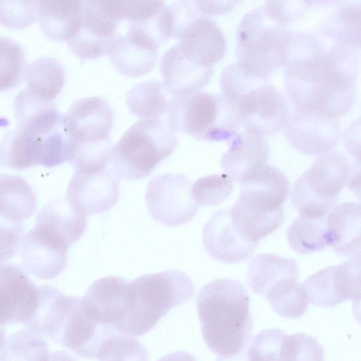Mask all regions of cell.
<instances>
[{
	"mask_svg": "<svg viewBox=\"0 0 361 361\" xmlns=\"http://www.w3.org/2000/svg\"><path fill=\"white\" fill-rule=\"evenodd\" d=\"M285 85L295 111L338 118L353 107L357 93L356 49L334 43L324 49L309 35L293 37Z\"/></svg>",
	"mask_w": 361,
	"mask_h": 361,
	"instance_id": "1",
	"label": "cell"
},
{
	"mask_svg": "<svg viewBox=\"0 0 361 361\" xmlns=\"http://www.w3.org/2000/svg\"><path fill=\"white\" fill-rule=\"evenodd\" d=\"M197 309L207 347L220 357L241 353L253 329L247 289L238 281L218 279L200 290Z\"/></svg>",
	"mask_w": 361,
	"mask_h": 361,
	"instance_id": "2",
	"label": "cell"
},
{
	"mask_svg": "<svg viewBox=\"0 0 361 361\" xmlns=\"http://www.w3.org/2000/svg\"><path fill=\"white\" fill-rule=\"evenodd\" d=\"M190 277L178 269L141 276L128 283L118 334L141 336L172 309L192 298Z\"/></svg>",
	"mask_w": 361,
	"mask_h": 361,
	"instance_id": "3",
	"label": "cell"
},
{
	"mask_svg": "<svg viewBox=\"0 0 361 361\" xmlns=\"http://www.w3.org/2000/svg\"><path fill=\"white\" fill-rule=\"evenodd\" d=\"M220 85L222 94L232 106L242 127L263 137L283 128L290 115L288 104L264 78L235 63L222 71Z\"/></svg>",
	"mask_w": 361,
	"mask_h": 361,
	"instance_id": "4",
	"label": "cell"
},
{
	"mask_svg": "<svg viewBox=\"0 0 361 361\" xmlns=\"http://www.w3.org/2000/svg\"><path fill=\"white\" fill-rule=\"evenodd\" d=\"M240 188L229 209L230 218L241 237L258 244L282 224L289 182L280 169L266 165L254 178L241 183Z\"/></svg>",
	"mask_w": 361,
	"mask_h": 361,
	"instance_id": "5",
	"label": "cell"
},
{
	"mask_svg": "<svg viewBox=\"0 0 361 361\" xmlns=\"http://www.w3.org/2000/svg\"><path fill=\"white\" fill-rule=\"evenodd\" d=\"M288 25L264 5L245 14L236 32L237 63L264 79L285 65L293 36Z\"/></svg>",
	"mask_w": 361,
	"mask_h": 361,
	"instance_id": "6",
	"label": "cell"
},
{
	"mask_svg": "<svg viewBox=\"0 0 361 361\" xmlns=\"http://www.w3.org/2000/svg\"><path fill=\"white\" fill-rule=\"evenodd\" d=\"M65 120L71 139L69 162L80 171H99L110 164L114 115L106 100L97 96L75 101Z\"/></svg>",
	"mask_w": 361,
	"mask_h": 361,
	"instance_id": "7",
	"label": "cell"
},
{
	"mask_svg": "<svg viewBox=\"0 0 361 361\" xmlns=\"http://www.w3.org/2000/svg\"><path fill=\"white\" fill-rule=\"evenodd\" d=\"M178 144L176 132L166 120L140 119L113 146L111 169L118 178L135 180L149 176Z\"/></svg>",
	"mask_w": 361,
	"mask_h": 361,
	"instance_id": "8",
	"label": "cell"
},
{
	"mask_svg": "<svg viewBox=\"0 0 361 361\" xmlns=\"http://www.w3.org/2000/svg\"><path fill=\"white\" fill-rule=\"evenodd\" d=\"M166 121L176 131L203 141H228L241 124L222 94L197 91L171 97Z\"/></svg>",
	"mask_w": 361,
	"mask_h": 361,
	"instance_id": "9",
	"label": "cell"
},
{
	"mask_svg": "<svg viewBox=\"0 0 361 361\" xmlns=\"http://www.w3.org/2000/svg\"><path fill=\"white\" fill-rule=\"evenodd\" d=\"M359 168L340 152L332 151L318 157L295 182L291 192L293 205L300 216L324 219L335 207L340 192Z\"/></svg>",
	"mask_w": 361,
	"mask_h": 361,
	"instance_id": "10",
	"label": "cell"
},
{
	"mask_svg": "<svg viewBox=\"0 0 361 361\" xmlns=\"http://www.w3.org/2000/svg\"><path fill=\"white\" fill-rule=\"evenodd\" d=\"M70 157L71 137L64 115L57 127L47 135L18 126L0 141V161L12 169L39 165L51 168L69 161Z\"/></svg>",
	"mask_w": 361,
	"mask_h": 361,
	"instance_id": "11",
	"label": "cell"
},
{
	"mask_svg": "<svg viewBox=\"0 0 361 361\" xmlns=\"http://www.w3.org/2000/svg\"><path fill=\"white\" fill-rule=\"evenodd\" d=\"M121 22L119 1H82L80 28L69 49L82 61L107 55Z\"/></svg>",
	"mask_w": 361,
	"mask_h": 361,
	"instance_id": "12",
	"label": "cell"
},
{
	"mask_svg": "<svg viewBox=\"0 0 361 361\" xmlns=\"http://www.w3.org/2000/svg\"><path fill=\"white\" fill-rule=\"evenodd\" d=\"M145 199L152 219L169 226L190 222L199 210L190 180L180 173H164L152 178Z\"/></svg>",
	"mask_w": 361,
	"mask_h": 361,
	"instance_id": "13",
	"label": "cell"
},
{
	"mask_svg": "<svg viewBox=\"0 0 361 361\" xmlns=\"http://www.w3.org/2000/svg\"><path fill=\"white\" fill-rule=\"evenodd\" d=\"M360 253L342 264L319 270L302 284L309 301L317 306L334 307L360 298Z\"/></svg>",
	"mask_w": 361,
	"mask_h": 361,
	"instance_id": "14",
	"label": "cell"
},
{
	"mask_svg": "<svg viewBox=\"0 0 361 361\" xmlns=\"http://www.w3.org/2000/svg\"><path fill=\"white\" fill-rule=\"evenodd\" d=\"M288 144L308 156H322L334 150L340 135L338 118L317 112L295 111L283 128Z\"/></svg>",
	"mask_w": 361,
	"mask_h": 361,
	"instance_id": "15",
	"label": "cell"
},
{
	"mask_svg": "<svg viewBox=\"0 0 361 361\" xmlns=\"http://www.w3.org/2000/svg\"><path fill=\"white\" fill-rule=\"evenodd\" d=\"M119 195V183L111 169L75 170L68 183L66 199L86 216L111 209L118 202Z\"/></svg>",
	"mask_w": 361,
	"mask_h": 361,
	"instance_id": "16",
	"label": "cell"
},
{
	"mask_svg": "<svg viewBox=\"0 0 361 361\" xmlns=\"http://www.w3.org/2000/svg\"><path fill=\"white\" fill-rule=\"evenodd\" d=\"M38 286L15 264L0 265V324L25 322L35 311Z\"/></svg>",
	"mask_w": 361,
	"mask_h": 361,
	"instance_id": "17",
	"label": "cell"
},
{
	"mask_svg": "<svg viewBox=\"0 0 361 361\" xmlns=\"http://www.w3.org/2000/svg\"><path fill=\"white\" fill-rule=\"evenodd\" d=\"M116 334L96 319L82 297H76L73 309L55 341L82 357L96 359L101 345Z\"/></svg>",
	"mask_w": 361,
	"mask_h": 361,
	"instance_id": "18",
	"label": "cell"
},
{
	"mask_svg": "<svg viewBox=\"0 0 361 361\" xmlns=\"http://www.w3.org/2000/svg\"><path fill=\"white\" fill-rule=\"evenodd\" d=\"M159 47L156 39L145 30L127 25L126 33L118 35L107 56L119 73L138 77L153 69Z\"/></svg>",
	"mask_w": 361,
	"mask_h": 361,
	"instance_id": "19",
	"label": "cell"
},
{
	"mask_svg": "<svg viewBox=\"0 0 361 361\" xmlns=\"http://www.w3.org/2000/svg\"><path fill=\"white\" fill-rule=\"evenodd\" d=\"M228 142L230 147L223 154L220 164L232 180L245 183L267 165L268 144L255 130L243 127Z\"/></svg>",
	"mask_w": 361,
	"mask_h": 361,
	"instance_id": "20",
	"label": "cell"
},
{
	"mask_svg": "<svg viewBox=\"0 0 361 361\" xmlns=\"http://www.w3.org/2000/svg\"><path fill=\"white\" fill-rule=\"evenodd\" d=\"M176 44L182 55L202 68H213L226 51V43L220 28L209 18L200 16L180 33Z\"/></svg>",
	"mask_w": 361,
	"mask_h": 361,
	"instance_id": "21",
	"label": "cell"
},
{
	"mask_svg": "<svg viewBox=\"0 0 361 361\" xmlns=\"http://www.w3.org/2000/svg\"><path fill=\"white\" fill-rule=\"evenodd\" d=\"M202 242L212 257L228 264L247 259L257 246L238 233L231 222L229 209H219L212 215L204 226Z\"/></svg>",
	"mask_w": 361,
	"mask_h": 361,
	"instance_id": "22",
	"label": "cell"
},
{
	"mask_svg": "<svg viewBox=\"0 0 361 361\" xmlns=\"http://www.w3.org/2000/svg\"><path fill=\"white\" fill-rule=\"evenodd\" d=\"M86 225V216L65 198L44 206L37 216L34 228L48 241L67 250L80 239Z\"/></svg>",
	"mask_w": 361,
	"mask_h": 361,
	"instance_id": "23",
	"label": "cell"
},
{
	"mask_svg": "<svg viewBox=\"0 0 361 361\" xmlns=\"http://www.w3.org/2000/svg\"><path fill=\"white\" fill-rule=\"evenodd\" d=\"M213 71V68H202L190 62L176 44L164 52L160 62L162 83L173 96L200 91L209 82Z\"/></svg>",
	"mask_w": 361,
	"mask_h": 361,
	"instance_id": "24",
	"label": "cell"
},
{
	"mask_svg": "<svg viewBox=\"0 0 361 361\" xmlns=\"http://www.w3.org/2000/svg\"><path fill=\"white\" fill-rule=\"evenodd\" d=\"M38 293L37 308L24 324L41 336L56 341L72 310L76 296L66 295L49 285L38 286Z\"/></svg>",
	"mask_w": 361,
	"mask_h": 361,
	"instance_id": "25",
	"label": "cell"
},
{
	"mask_svg": "<svg viewBox=\"0 0 361 361\" xmlns=\"http://www.w3.org/2000/svg\"><path fill=\"white\" fill-rule=\"evenodd\" d=\"M18 250L23 269L39 279L56 277L67 264V250L55 247L33 228L24 235Z\"/></svg>",
	"mask_w": 361,
	"mask_h": 361,
	"instance_id": "26",
	"label": "cell"
},
{
	"mask_svg": "<svg viewBox=\"0 0 361 361\" xmlns=\"http://www.w3.org/2000/svg\"><path fill=\"white\" fill-rule=\"evenodd\" d=\"M360 203L336 206L326 220L329 246L338 255L351 257L360 251Z\"/></svg>",
	"mask_w": 361,
	"mask_h": 361,
	"instance_id": "27",
	"label": "cell"
},
{
	"mask_svg": "<svg viewBox=\"0 0 361 361\" xmlns=\"http://www.w3.org/2000/svg\"><path fill=\"white\" fill-rule=\"evenodd\" d=\"M82 1H37V18L42 31L54 41H70L80 25Z\"/></svg>",
	"mask_w": 361,
	"mask_h": 361,
	"instance_id": "28",
	"label": "cell"
},
{
	"mask_svg": "<svg viewBox=\"0 0 361 361\" xmlns=\"http://www.w3.org/2000/svg\"><path fill=\"white\" fill-rule=\"evenodd\" d=\"M298 267L291 258L274 254H259L250 262L246 280L250 289L266 298L269 290L277 282L286 279H297Z\"/></svg>",
	"mask_w": 361,
	"mask_h": 361,
	"instance_id": "29",
	"label": "cell"
},
{
	"mask_svg": "<svg viewBox=\"0 0 361 361\" xmlns=\"http://www.w3.org/2000/svg\"><path fill=\"white\" fill-rule=\"evenodd\" d=\"M37 200L31 185L17 175L0 174V216L23 223L34 214Z\"/></svg>",
	"mask_w": 361,
	"mask_h": 361,
	"instance_id": "30",
	"label": "cell"
},
{
	"mask_svg": "<svg viewBox=\"0 0 361 361\" xmlns=\"http://www.w3.org/2000/svg\"><path fill=\"white\" fill-rule=\"evenodd\" d=\"M24 79L26 90L39 98L53 102L64 85L65 72L56 59L41 57L26 67Z\"/></svg>",
	"mask_w": 361,
	"mask_h": 361,
	"instance_id": "31",
	"label": "cell"
},
{
	"mask_svg": "<svg viewBox=\"0 0 361 361\" xmlns=\"http://www.w3.org/2000/svg\"><path fill=\"white\" fill-rule=\"evenodd\" d=\"M162 82L150 80L137 84L127 93L130 113L141 119H159L166 115L171 97Z\"/></svg>",
	"mask_w": 361,
	"mask_h": 361,
	"instance_id": "32",
	"label": "cell"
},
{
	"mask_svg": "<svg viewBox=\"0 0 361 361\" xmlns=\"http://www.w3.org/2000/svg\"><path fill=\"white\" fill-rule=\"evenodd\" d=\"M287 240L290 247L300 254L322 251L329 246L326 221L300 215L289 226Z\"/></svg>",
	"mask_w": 361,
	"mask_h": 361,
	"instance_id": "33",
	"label": "cell"
},
{
	"mask_svg": "<svg viewBox=\"0 0 361 361\" xmlns=\"http://www.w3.org/2000/svg\"><path fill=\"white\" fill-rule=\"evenodd\" d=\"M324 35L334 43L360 49V4L348 2L341 6L327 19Z\"/></svg>",
	"mask_w": 361,
	"mask_h": 361,
	"instance_id": "34",
	"label": "cell"
},
{
	"mask_svg": "<svg viewBox=\"0 0 361 361\" xmlns=\"http://www.w3.org/2000/svg\"><path fill=\"white\" fill-rule=\"evenodd\" d=\"M43 336L29 328L9 336L0 351V361H49Z\"/></svg>",
	"mask_w": 361,
	"mask_h": 361,
	"instance_id": "35",
	"label": "cell"
},
{
	"mask_svg": "<svg viewBox=\"0 0 361 361\" xmlns=\"http://www.w3.org/2000/svg\"><path fill=\"white\" fill-rule=\"evenodd\" d=\"M266 298L272 310L285 318H297L307 310L309 300L297 279H286L277 282L268 291Z\"/></svg>",
	"mask_w": 361,
	"mask_h": 361,
	"instance_id": "36",
	"label": "cell"
},
{
	"mask_svg": "<svg viewBox=\"0 0 361 361\" xmlns=\"http://www.w3.org/2000/svg\"><path fill=\"white\" fill-rule=\"evenodd\" d=\"M26 63L20 45L14 40L0 37V91L16 87L25 77Z\"/></svg>",
	"mask_w": 361,
	"mask_h": 361,
	"instance_id": "37",
	"label": "cell"
},
{
	"mask_svg": "<svg viewBox=\"0 0 361 361\" xmlns=\"http://www.w3.org/2000/svg\"><path fill=\"white\" fill-rule=\"evenodd\" d=\"M98 361H148V353L137 340L116 334L106 340L99 348Z\"/></svg>",
	"mask_w": 361,
	"mask_h": 361,
	"instance_id": "38",
	"label": "cell"
},
{
	"mask_svg": "<svg viewBox=\"0 0 361 361\" xmlns=\"http://www.w3.org/2000/svg\"><path fill=\"white\" fill-rule=\"evenodd\" d=\"M233 183L225 173L197 179L192 185V195L198 205L216 206L226 200L232 192Z\"/></svg>",
	"mask_w": 361,
	"mask_h": 361,
	"instance_id": "39",
	"label": "cell"
},
{
	"mask_svg": "<svg viewBox=\"0 0 361 361\" xmlns=\"http://www.w3.org/2000/svg\"><path fill=\"white\" fill-rule=\"evenodd\" d=\"M283 331L267 329L258 333L247 348V361H289L281 350Z\"/></svg>",
	"mask_w": 361,
	"mask_h": 361,
	"instance_id": "40",
	"label": "cell"
},
{
	"mask_svg": "<svg viewBox=\"0 0 361 361\" xmlns=\"http://www.w3.org/2000/svg\"><path fill=\"white\" fill-rule=\"evenodd\" d=\"M37 18V1H0V25L13 29L31 25Z\"/></svg>",
	"mask_w": 361,
	"mask_h": 361,
	"instance_id": "41",
	"label": "cell"
},
{
	"mask_svg": "<svg viewBox=\"0 0 361 361\" xmlns=\"http://www.w3.org/2000/svg\"><path fill=\"white\" fill-rule=\"evenodd\" d=\"M24 235L23 223L14 222L0 216V265L19 250Z\"/></svg>",
	"mask_w": 361,
	"mask_h": 361,
	"instance_id": "42",
	"label": "cell"
},
{
	"mask_svg": "<svg viewBox=\"0 0 361 361\" xmlns=\"http://www.w3.org/2000/svg\"><path fill=\"white\" fill-rule=\"evenodd\" d=\"M236 1H195L201 15L216 16L229 13L233 10Z\"/></svg>",
	"mask_w": 361,
	"mask_h": 361,
	"instance_id": "43",
	"label": "cell"
},
{
	"mask_svg": "<svg viewBox=\"0 0 361 361\" xmlns=\"http://www.w3.org/2000/svg\"><path fill=\"white\" fill-rule=\"evenodd\" d=\"M157 361H197L190 353L184 350L174 351L167 353Z\"/></svg>",
	"mask_w": 361,
	"mask_h": 361,
	"instance_id": "44",
	"label": "cell"
},
{
	"mask_svg": "<svg viewBox=\"0 0 361 361\" xmlns=\"http://www.w3.org/2000/svg\"><path fill=\"white\" fill-rule=\"evenodd\" d=\"M49 361H76L71 355L63 351L54 352L49 355Z\"/></svg>",
	"mask_w": 361,
	"mask_h": 361,
	"instance_id": "45",
	"label": "cell"
},
{
	"mask_svg": "<svg viewBox=\"0 0 361 361\" xmlns=\"http://www.w3.org/2000/svg\"><path fill=\"white\" fill-rule=\"evenodd\" d=\"M243 351L239 354L232 357H225L219 356L216 359V361H247L246 352Z\"/></svg>",
	"mask_w": 361,
	"mask_h": 361,
	"instance_id": "46",
	"label": "cell"
},
{
	"mask_svg": "<svg viewBox=\"0 0 361 361\" xmlns=\"http://www.w3.org/2000/svg\"><path fill=\"white\" fill-rule=\"evenodd\" d=\"M5 342V328L4 325L0 324V351Z\"/></svg>",
	"mask_w": 361,
	"mask_h": 361,
	"instance_id": "47",
	"label": "cell"
}]
</instances>
